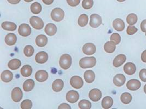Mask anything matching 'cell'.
Here are the masks:
<instances>
[{
    "instance_id": "1",
    "label": "cell",
    "mask_w": 146,
    "mask_h": 109,
    "mask_svg": "<svg viewBox=\"0 0 146 109\" xmlns=\"http://www.w3.org/2000/svg\"><path fill=\"white\" fill-rule=\"evenodd\" d=\"M96 64V59L94 57H86L80 59V67L83 69L93 68Z\"/></svg>"
},
{
    "instance_id": "2",
    "label": "cell",
    "mask_w": 146,
    "mask_h": 109,
    "mask_svg": "<svg viewBox=\"0 0 146 109\" xmlns=\"http://www.w3.org/2000/svg\"><path fill=\"white\" fill-rule=\"evenodd\" d=\"M72 64L71 56L68 54L62 55L59 60L60 67L63 69L66 70L70 68Z\"/></svg>"
},
{
    "instance_id": "3",
    "label": "cell",
    "mask_w": 146,
    "mask_h": 109,
    "mask_svg": "<svg viewBox=\"0 0 146 109\" xmlns=\"http://www.w3.org/2000/svg\"><path fill=\"white\" fill-rule=\"evenodd\" d=\"M65 12L60 8H55L51 12V18L56 22H60L64 19Z\"/></svg>"
},
{
    "instance_id": "4",
    "label": "cell",
    "mask_w": 146,
    "mask_h": 109,
    "mask_svg": "<svg viewBox=\"0 0 146 109\" xmlns=\"http://www.w3.org/2000/svg\"><path fill=\"white\" fill-rule=\"evenodd\" d=\"M30 23L36 30H41L44 27V22L40 17L33 16L30 19Z\"/></svg>"
},
{
    "instance_id": "5",
    "label": "cell",
    "mask_w": 146,
    "mask_h": 109,
    "mask_svg": "<svg viewBox=\"0 0 146 109\" xmlns=\"http://www.w3.org/2000/svg\"><path fill=\"white\" fill-rule=\"evenodd\" d=\"M70 84L71 86L76 89L82 88L84 85L83 80L79 76H73L70 80Z\"/></svg>"
},
{
    "instance_id": "6",
    "label": "cell",
    "mask_w": 146,
    "mask_h": 109,
    "mask_svg": "<svg viewBox=\"0 0 146 109\" xmlns=\"http://www.w3.org/2000/svg\"><path fill=\"white\" fill-rule=\"evenodd\" d=\"M66 98L68 102L73 104L78 100L80 98V95L78 92L74 90H71L67 93Z\"/></svg>"
},
{
    "instance_id": "7",
    "label": "cell",
    "mask_w": 146,
    "mask_h": 109,
    "mask_svg": "<svg viewBox=\"0 0 146 109\" xmlns=\"http://www.w3.org/2000/svg\"><path fill=\"white\" fill-rule=\"evenodd\" d=\"M102 24V19L99 15L93 14L90 16V26L93 28H97L100 26Z\"/></svg>"
},
{
    "instance_id": "8",
    "label": "cell",
    "mask_w": 146,
    "mask_h": 109,
    "mask_svg": "<svg viewBox=\"0 0 146 109\" xmlns=\"http://www.w3.org/2000/svg\"><path fill=\"white\" fill-rule=\"evenodd\" d=\"M102 97V93L100 89H92L89 93V97L91 100L94 102L99 101Z\"/></svg>"
},
{
    "instance_id": "9",
    "label": "cell",
    "mask_w": 146,
    "mask_h": 109,
    "mask_svg": "<svg viewBox=\"0 0 146 109\" xmlns=\"http://www.w3.org/2000/svg\"><path fill=\"white\" fill-rule=\"evenodd\" d=\"M18 33L22 37H27L31 33V28L28 24H21L18 28Z\"/></svg>"
},
{
    "instance_id": "10",
    "label": "cell",
    "mask_w": 146,
    "mask_h": 109,
    "mask_svg": "<svg viewBox=\"0 0 146 109\" xmlns=\"http://www.w3.org/2000/svg\"><path fill=\"white\" fill-rule=\"evenodd\" d=\"M83 53L86 55H92L94 54L96 50V46L91 43H86L83 47Z\"/></svg>"
},
{
    "instance_id": "11",
    "label": "cell",
    "mask_w": 146,
    "mask_h": 109,
    "mask_svg": "<svg viewBox=\"0 0 146 109\" xmlns=\"http://www.w3.org/2000/svg\"><path fill=\"white\" fill-rule=\"evenodd\" d=\"M11 95L14 102H19L23 98V92L19 87H15L12 90Z\"/></svg>"
},
{
    "instance_id": "12",
    "label": "cell",
    "mask_w": 146,
    "mask_h": 109,
    "mask_svg": "<svg viewBox=\"0 0 146 109\" xmlns=\"http://www.w3.org/2000/svg\"><path fill=\"white\" fill-rule=\"evenodd\" d=\"M48 73L44 70H40L35 74V79L37 81L43 82L46 81L48 78Z\"/></svg>"
},
{
    "instance_id": "13",
    "label": "cell",
    "mask_w": 146,
    "mask_h": 109,
    "mask_svg": "<svg viewBox=\"0 0 146 109\" xmlns=\"http://www.w3.org/2000/svg\"><path fill=\"white\" fill-rule=\"evenodd\" d=\"M141 82L138 80L132 79L129 80L126 83V87L130 91H136L140 88Z\"/></svg>"
},
{
    "instance_id": "14",
    "label": "cell",
    "mask_w": 146,
    "mask_h": 109,
    "mask_svg": "<svg viewBox=\"0 0 146 109\" xmlns=\"http://www.w3.org/2000/svg\"><path fill=\"white\" fill-rule=\"evenodd\" d=\"M48 54L46 52L44 51H40L36 55L35 60L36 62L40 64H43L46 63L48 60Z\"/></svg>"
},
{
    "instance_id": "15",
    "label": "cell",
    "mask_w": 146,
    "mask_h": 109,
    "mask_svg": "<svg viewBox=\"0 0 146 109\" xmlns=\"http://www.w3.org/2000/svg\"><path fill=\"white\" fill-rule=\"evenodd\" d=\"M126 78L125 76L122 74H118L113 78L114 84L118 87L122 86L125 82Z\"/></svg>"
},
{
    "instance_id": "16",
    "label": "cell",
    "mask_w": 146,
    "mask_h": 109,
    "mask_svg": "<svg viewBox=\"0 0 146 109\" xmlns=\"http://www.w3.org/2000/svg\"><path fill=\"white\" fill-rule=\"evenodd\" d=\"M126 56L124 54H120L115 57L113 60V64L114 67L118 68L122 66L126 61Z\"/></svg>"
},
{
    "instance_id": "17",
    "label": "cell",
    "mask_w": 146,
    "mask_h": 109,
    "mask_svg": "<svg viewBox=\"0 0 146 109\" xmlns=\"http://www.w3.org/2000/svg\"><path fill=\"white\" fill-rule=\"evenodd\" d=\"M124 72L127 75H133L136 72V67L134 63L131 62H128L124 66Z\"/></svg>"
},
{
    "instance_id": "18",
    "label": "cell",
    "mask_w": 146,
    "mask_h": 109,
    "mask_svg": "<svg viewBox=\"0 0 146 109\" xmlns=\"http://www.w3.org/2000/svg\"><path fill=\"white\" fill-rule=\"evenodd\" d=\"M13 77V73L9 70H4L1 75V79L2 81L9 82L11 81Z\"/></svg>"
},
{
    "instance_id": "19",
    "label": "cell",
    "mask_w": 146,
    "mask_h": 109,
    "mask_svg": "<svg viewBox=\"0 0 146 109\" xmlns=\"http://www.w3.org/2000/svg\"><path fill=\"white\" fill-rule=\"evenodd\" d=\"M45 32L49 36H53L56 34L57 32V27L56 25L52 23L47 24L45 27Z\"/></svg>"
},
{
    "instance_id": "20",
    "label": "cell",
    "mask_w": 146,
    "mask_h": 109,
    "mask_svg": "<svg viewBox=\"0 0 146 109\" xmlns=\"http://www.w3.org/2000/svg\"><path fill=\"white\" fill-rule=\"evenodd\" d=\"M36 44L39 47H43L48 43V38L44 34L38 35L36 38Z\"/></svg>"
},
{
    "instance_id": "21",
    "label": "cell",
    "mask_w": 146,
    "mask_h": 109,
    "mask_svg": "<svg viewBox=\"0 0 146 109\" xmlns=\"http://www.w3.org/2000/svg\"><path fill=\"white\" fill-rule=\"evenodd\" d=\"M113 27L117 31H122L124 30L125 23L121 19H116L113 22Z\"/></svg>"
},
{
    "instance_id": "22",
    "label": "cell",
    "mask_w": 146,
    "mask_h": 109,
    "mask_svg": "<svg viewBox=\"0 0 146 109\" xmlns=\"http://www.w3.org/2000/svg\"><path fill=\"white\" fill-rule=\"evenodd\" d=\"M113 104V99L110 96H106L104 97L101 102L102 107L105 109H110L112 106Z\"/></svg>"
},
{
    "instance_id": "23",
    "label": "cell",
    "mask_w": 146,
    "mask_h": 109,
    "mask_svg": "<svg viewBox=\"0 0 146 109\" xmlns=\"http://www.w3.org/2000/svg\"><path fill=\"white\" fill-rule=\"evenodd\" d=\"M5 40L7 45L9 46H12L16 43L17 38L16 35L14 33H8L6 35Z\"/></svg>"
},
{
    "instance_id": "24",
    "label": "cell",
    "mask_w": 146,
    "mask_h": 109,
    "mask_svg": "<svg viewBox=\"0 0 146 109\" xmlns=\"http://www.w3.org/2000/svg\"><path fill=\"white\" fill-rule=\"evenodd\" d=\"M84 78L87 83H92L95 79V74L93 70H88L85 72L84 74Z\"/></svg>"
},
{
    "instance_id": "25",
    "label": "cell",
    "mask_w": 146,
    "mask_h": 109,
    "mask_svg": "<svg viewBox=\"0 0 146 109\" xmlns=\"http://www.w3.org/2000/svg\"><path fill=\"white\" fill-rule=\"evenodd\" d=\"M116 49V44L112 41H107L104 45V49L107 53H113Z\"/></svg>"
},
{
    "instance_id": "26",
    "label": "cell",
    "mask_w": 146,
    "mask_h": 109,
    "mask_svg": "<svg viewBox=\"0 0 146 109\" xmlns=\"http://www.w3.org/2000/svg\"><path fill=\"white\" fill-rule=\"evenodd\" d=\"M1 26L4 30L9 31H13L17 28L16 24L10 21L3 22L1 24Z\"/></svg>"
},
{
    "instance_id": "27",
    "label": "cell",
    "mask_w": 146,
    "mask_h": 109,
    "mask_svg": "<svg viewBox=\"0 0 146 109\" xmlns=\"http://www.w3.org/2000/svg\"><path fill=\"white\" fill-rule=\"evenodd\" d=\"M64 87V82L61 79H57L53 82L52 84V89L54 91L60 92Z\"/></svg>"
},
{
    "instance_id": "28",
    "label": "cell",
    "mask_w": 146,
    "mask_h": 109,
    "mask_svg": "<svg viewBox=\"0 0 146 109\" xmlns=\"http://www.w3.org/2000/svg\"><path fill=\"white\" fill-rule=\"evenodd\" d=\"M33 72L32 67L30 65L24 66L20 70L21 74L24 77H29L31 75Z\"/></svg>"
},
{
    "instance_id": "29",
    "label": "cell",
    "mask_w": 146,
    "mask_h": 109,
    "mask_svg": "<svg viewBox=\"0 0 146 109\" xmlns=\"http://www.w3.org/2000/svg\"><path fill=\"white\" fill-rule=\"evenodd\" d=\"M21 63L18 59H13L9 61L8 63V68L12 70H16L20 68Z\"/></svg>"
},
{
    "instance_id": "30",
    "label": "cell",
    "mask_w": 146,
    "mask_h": 109,
    "mask_svg": "<svg viewBox=\"0 0 146 109\" xmlns=\"http://www.w3.org/2000/svg\"><path fill=\"white\" fill-rule=\"evenodd\" d=\"M35 86V82L33 80L29 79L24 82L23 83V89L25 92H30L33 89Z\"/></svg>"
},
{
    "instance_id": "31",
    "label": "cell",
    "mask_w": 146,
    "mask_h": 109,
    "mask_svg": "<svg viewBox=\"0 0 146 109\" xmlns=\"http://www.w3.org/2000/svg\"><path fill=\"white\" fill-rule=\"evenodd\" d=\"M42 9L41 5L38 2H34L30 7V10L31 12L35 14H40Z\"/></svg>"
},
{
    "instance_id": "32",
    "label": "cell",
    "mask_w": 146,
    "mask_h": 109,
    "mask_svg": "<svg viewBox=\"0 0 146 109\" xmlns=\"http://www.w3.org/2000/svg\"><path fill=\"white\" fill-rule=\"evenodd\" d=\"M88 16L86 14L80 15L78 20V24L80 27H84L88 24Z\"/></svg>"
},
{
    "instance_id": "33",
    "label": "cell",
    "mask_w": 146,
    "mask_h": 109,
    "mask_svg": "<svg viewBox=\"0 0 146 109\" xmlns=\"http://www.w3.org/2000/svg\"><path fill=\"white\" fill-rule=\"evenodd\" d=\"M120 100L123 103L128 104L132 101V95L128 92H125L121 95Z\"/></svg>"
},
{
    "instance_id": "34",
    "label": "cell",
    "mask_w": 146,
    "mask_h": 109,
    "mask_svg": "<svg viewBox=\"0 0 146 109\" xmlns=\"http://www.w3.org/2000/svg\"><path fill=\"white\" fill-rule=\"evenodd\" d=\"M138 20L137 16L135 14H130L126 18V21L130 25H135Z\"/></svg>"
},
{
    "instance_id": "35",
    "label": "cell",
    "mask_w": 146,
    "mask_h": 109,
    "mask_svg": "<svg viewBox=\"0 0 146 109\" xmlns=\"http://www.w3.org/2000/svg\"><path fill=\"white\" fill-rule=\"evenodd\" d=\"M78 107L80 109H91L92 103L88 100H82L78 103Z\"/></svg>"
},
{
    "instance_id": "36",
    "label": "cell",
    "mask_w": 146,
    "mask_h": 109,
    "mask_svg": "<svg viewBox=\"0 0 146 109\" xmlns=\"http://www.w3.org/2000/svg\"><path fill=\"white\" fill-rule=\"evenodd\" d=\"M24 53L27 57H31L34 53V49L31 45H27L24 49Z\"/></svg>"
},
{
    "instance_id": "37",
    "label": "cell",
    "mask_w": 146,
    "mask_h": 109,
    "mask_svg": "<svg viewBox=\"0 0 146 109\" xmlns=\"http://www.w3.org/2000/svg\"><path fill=\"white\" fill-rule=\"evenodd\" d=\"M33 102L29 99L24 100L21 103V108L22 109H30L32 108Z\"/></svg>"
},
{
    "instance_id": "38",
    "label": "cell",
    "mask_w": 146,
    "mask_h": 109,
    "mask_svg": "<svg viewBox=\"0 0 146 109\" xmlns=\"http://www.w3.org/2000/svg\"><path fill=\"white\" fill-rule=\"evenodd\" d=\"M94 4L93 0H83L82 3V7L85 9H89L92 8Z\"/></svg>"
},
{
    "instance_id": "39",
    "label": "cell",
    "mask_w": 146,
    "mask_h": 109,
    "mask_svg": "<svg viewBox=\"0 0 146 109\" xmlns=\"http://www.w3.org/2000/svg\"><path fill=\"white\" fill-rule=\"evenodd\" d=\"M110 39H111V41H112L113 42H114L116 44H119L120 42L121 41V37H120V35L118 33H114L111 35V37H110Z\"/></svg>"
},
{
    "instance_id": "40",
    "label": "cell",
    "mask_w": 146,
    "mask_h": 109,
    "mask_svg": "<svg viewBox=\"0 0 146 109\" xmlns=\"http://www.w3.org/2000/svg\"><path fill=\"white\" fill-rule=\"evenodd\" d=\"M137 31H138V29L136 27L133 26H132L131 25H130V26H129L127 28L126 32H127V34L129 35H133L136 33Z\"/></svg>"
},
{
    "instance_id": "41",
    "label": "cell",
    "mask_w": 146,
    "mask_h": 109,
    "mask_svg": "<svg viewBox=\"0 0 146 109\" xmlns=\"http://www.w3.org/2000/svg\"><path fill=\"white\" fill-rule=\"evenodd\" d=\"M139 78L141 81L146 82V69H142L139 72Z\"/></svg>"
},
{
    "instance_id": "42",
    "label": "cell",
    "mask_w": 146,
    "mask_h": 109,
    "mask_svg": "<svg viewBox=\"0 0 146 109\" xmlns=\"http://www.w3.org/2000/svg\"><path fill=\"white\" fill-rule=\"evenodd\" d=\"M80 0H67V2L69 6L71 7H76L80 4Z\"/></svg>"
},
{
    "instance_id": "43",
    "label": "cell",
    "mask_w": 146,
    "mask_h": 109,
    "mask_svg": "<svg viewBox=\"0 0 146 109\" xmlns=\"http://www.w3.org/2000/svg\"><path fill=\"white\" fill-rule=\"evenodd\" d=\"M140 27H141V29L142 31V32L146 33V19L142 21Z\"/></svg>"
},
{
    "instance_id": "44",
    "label": "cell",
    "mask_w": 146,
    "mask_h": 109,
    "mask_svg": "<svg viewBox=\"0 0 146 109\" xmlns=\"http://www.w3.org/2000/svg\"><path fill=\"white\" fill-rule=\"evenodd\" d=\"M58 109H71V106L66 103H64V104H62L59 105V106L58 107Z\"/></svg>"
},
{
    "instance_id": "45",
    "label": "cell",
    "mask_w": 146,
    "mask_h": 109,
    "mask_svg": "<svg viewBox=\"0 0 146 109\" xmlns=\"http://www.w3.org/2000/svg\"><path fill=\"white\" fill-rule=\"evenodd\" d=\"M141 60L143 62L146 63V50H145L144 51H143V53H142L141 54Z\"/></svg>"
},
{
    "instance_id": "46",
    "label": "cell",
    "mask_w": 146,
    "mask_h": 109,
    "mask_svg": "<svg viewBox=\"0 0 146 109\" xmlns=\"http://www.w3.org/2000/svg\"><path fill=\"white\" fill-rule=\"evenodd\" d=\"M7 1L11 4L15 5L19 3L20 2V0H7Z\"/></svg>"
},
{
    "instance_id": "47",
    "label": "cell",
    "mask_w": 146,
    "mask_h": 109,
    "mask_svg": "<svg viewBox=\"0 0 146 109\" xmlns=\"http://www.w3.org/2000/svg\"><path fill=\"white\" fill-rule=\"evenodd\" d=\"M42 1H43V3H45L46 5H51V4L53 3V2H54V0H42Z\"/></svg>"
},
{
    "instance_id": "48",
    "label": "cell",
    "mask_w": 146,
    "mask_h": 109,
    "mask_svg": "<svg viewBox=\"0 0 146 109\" xmlns=\"http://www.w3.org/2000/svg\"><path fill=\"white\" fill-rule=\"evenodd\" d=\"M26 2H31V1H33V0H24Z\"/></svg>"
},
{
    "instance_id": "49",
    "label": "cell",
    "mask_w": 146,
    "mask_h": 109,
    "mask_svg": "<svg viewBox=\"0 0 146 109\" xmlns=\"http://www.w3.org/2000/svg\"><path fill=\"white\" fill-rule=\"evenodd\" d=\"M118 2H123L124 1H126V0H117Z\"/></svg>"
},
{
    "instance_id": "50",
    "label": "cell",
    "mask_w": 146,
    "mask_h": 109,
    "mask_svg": "<svg viewBox=\"0 0 146 109\" xmlns=\"http://www.w3.org/2000/svg\"><path fill=\"white\" fill-rule=\"evenodd\" d=\"M144 92H145V93L146 94V85L144 86Z\"/></svg>"
},
{
    "instance_id": "51",
    "label": "cell",
    "mask_w": 146,
    "mask_h": 109,
    "mask_svg": "<svg viewBox=\"0 0 146 109\" xmlns=\"http://www.w3.org/2000/svg\"></svg>"
}]
</instances>
